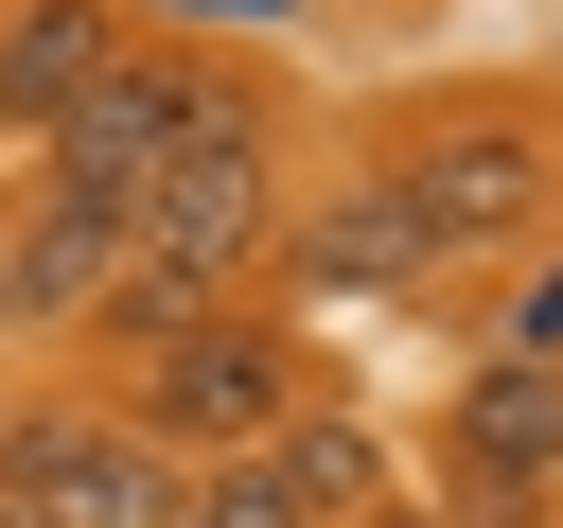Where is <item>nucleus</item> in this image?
<instances>
[{"label":"nucleus","mask_w":563,"mask_h":528,"mask_svg":"<svg viewBox=\"0 0 563 528\" xmlns=\"http://www.w3.org/2000/svg\"><path fill=\"white\" fill-rule=\"evenodd\" d=\"M264 229H282V194H264V106L194 123V141L123 194V264H141V282H176V299H211V317H229V282L264 264Z\"/></svg>","instance_id":"nucleus-1"},{"label":"nucleus","mask_w":563,"mask_h":528,"mask_svg":"<svg viewBox=\"0 0 563 528\" xmlns=\"http://www.w3.org/2000/svg\"><path fill=\"white\" fill-rule=\"evenodd\" d=\"M282 422H299V352H282L264 317H194V334H158V352H141V405H123V440H158L176 475L264 458Z\"/></svg>","instance_id":"nucleus-2"},{"label":"nucleus","mask_w":563,"mask_h":528,"mask_svg":"<svg viewBox=\"0 0 563 528\" xmlns=\"http://www.w3.org/2000/svg\"><path fill=\"white\" fill-rule=\"evenodd\" d=\"M229 106H246V88H229L211 53H141V35H123V70H106V88H88L70 123H53L35 194H88V211H123V194H141V176H158V158H176L194 123H229Z\"/></svg>","instance_id":"nucleus-3"},{"label":"nucleus","mask_w":563,"mask_h":528,"mask_svg":"<svg viewBox=\"0 0 563 528\" xmlns=\"http://www.w3.org/2000/svg\"><path fill=\"white\" fill-rule=\"evenodd\" d=\"M387 194H405V229L457 264V246H528L545 229V194H563V158H545V123H510V106H475V123H422L405 158H369Z\"/></svg>","instance_id":"nucleus-4"},{"label":"nucleus","mask_w":563,"mask_h":528,"mask_svg":"<svg viewBox=\"0 0 563 528\" xmlns=\"http://www.w3.org/2000/svg\"><path fill=\"white\" fill-rule=\"evenodd\" d=\"M0 493H18L35 528H176L194 475H176L158 440H123L106 405H35V422L0 440Z\"/></svg>","instance_id":"nucleus-5"},{"label":"nucleus","mask_w":563,"mask_h":528,"mask_svg":"<svg viewBox=\"0 0 563 528\" xmlns=\"http://www.w3.org/2000/svg\"><path fill=\"white\" fill-rule=\"evenodd\" d=\"M264 246H282V282H299V299H440V246L405 229V194H387L369 158H352V176H317Z\"/></svg>","instance_id":"nucleus-6"},{"label":"nucleus","mask_w":563,"mask_h":528,"mask_svg":"<svg viewBox=\"0 0 563 528\" xmlns=\"http://www.w3.org/2000/svg\"><path fill=\"white\" fill-rule=\"evenodd\" d=\"M563 493V370H475V405H457V510L440 528H528Z\"/></svg>","instance_id":"nucleus-7"},{"label":"nucleus","mask_w":563,"mask_h":528,"mask_svg":"<svg viewBox=\"0 0 563 528\" xmlns=\"http://www.w3.org/2000/svg\"><path fill=\"white\" fill-rule=\"evenodd\" d=\"M106 282H123V211L18 194V229H0V317H106Z\"/></svg>","instance_id":"nucleus-8"},{"label":"nucleus","mask_w":563,"mask_h":528,"mask_svg":"<svg viewBox=\"0 0 563 528\" xmlns=\"http://www.w3.org/2000/svg\"><path fill=\"white\" fill-rule=\"evenodd\" d=\"M106 70H123V18H106V0H18V18H0V123H18V141H53Z\"/></svg>","instance_id":"nucleus-9"},{"label":"nucleus","mask_w":563,"mask_h":528,"mask_svg":"<svg viewBox=\"0 0 563 528\" xmlns=\"http://www.w3.org/2000/svg\"><path fill=\"white\" fill-rule=\"evenodd\" d=\"M264 475L299 493V528H352V510L387 493V458H369V422H334V405H317V422H282V440H264Z\"/></svg>","instance_id":"nucleus-10"},{"label":"nucleus","mask_w":563,"mask_h":528,"mask_svg":"<svg viewBox=\"0 0 563 528\" xmlns=\"http://www.w3.org/2000/svg\"><path fill=\"white\" fill-rule=\"evenodd\" d=\"M176 528H299V493H282L264 458H211V475L176 493Z\"/></svg>","instance_id":"nucleus-11"},{"label":"nucleus","mask_w":563,"mask_h":528,"mask_svg":"<svg viewBox=\"0 0 563 528\" xmlns=\"http://www.w3.org/2000/svg\"><path fill=\"white\" fill-rule=\"evenodd\" d=\"M510 370H563V246H545L528 299H510Z\"/></svg>","instance_id":"nucleus-12"},{"label":"nucleus","mask_w":563,"mask_h":528,"mask_svg":"<svg viewBox=\"0 0 563 528\" xmlns=\"http://www.w3.org/2000/svg\"><path fill=\"white\" fill-rule=\"evenodd\" d=\"M352 528H422V510H352Z\"/></svg>","instance_id":"nucleus-13"},{"label":"nucleus","mask_w":563,"mask_h":528,"mask_svg":"<svg viewBox=\"0 0 563 528\" xmlns=\"http://www.w3.org/2000/svg\"><path fill=\"white\" fill-rule=\"evenodd\" d=\"M0 528H35V510H18V493H0Z\"/></svg>","instance_id":"nucleus-14"},{"label":"nucleus","mask_w":563,"mask_h":528,"mask_svg":"<svg viewBox=\"0 0 563 528\" xmlns=\"http://www.w3.org/2000/svg\"><path fill=\"white\" fill-rule=\"evenodd\" d=\"M0 334H18V317H0Z\"/></svg>","instance_id":"nucleus-15"}]
</instances>
